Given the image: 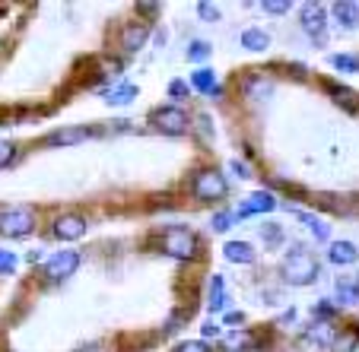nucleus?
I'll use <instances>...</instances> for the list:
<instances>
[{
    "instance_id": "17",
    "label": "nucleus",
    "mask_w": 359,
    "mask_h": 352,
    "mask_svg": "<svg viewBox=\"0 0 359 352\" xmlns=\"http://www.w3.org/2000/svg\"><path fill=\"white\" fill-rule=\"evenodd\" d=\"M86 136H89V130H83V127H64V130L48 134V143L51 146H74V143H83Z\"/></svg>"
},
{
    "instance_id": "1",
    "label": "nucleus",
    "mask_w": 359,
    "mask_h": 352,
    "mask_svg": "<svg viewBox=\"0 0 359 352\" xmlns=\"http://www.w3.org/2000/svg\"><path fill=\"white\" fill-rule=\"evenodd\" d=\"M280 273L290 286H312L318 279V260H315L312 251H305L302 244H296L292 251H286Z\"/></svg>"
},
{
    "instance_id": "10",
    "label": "nucleus",
    "mask_w": 359,
    "mask_h": 352,
    "mask_svg": "<svg viewBox=\"0 0 359 352\" xmlns=\"http://www.w3.org/2000/svg\"><path fill=\"white\" fill-rule=\"evenodd\" d=\"M334 292H337V302L356 305L359 302V273H344V276H337L334 279Z\"/></svg>"
},
{
    "instance_id": "6",
    "label": "nucleus",
    "mask_w": 359,
    "mask_h": 352,
    "mask_svg": "<svg viewBox=\"0 0 359 352\" xmlns=\"http://www.w3.org/2000/svg\"><path fill=\"white\" fill-rule=\"evenodd\" d=\"M32 229H35V216L29 210H7V213H0V235L26 238Z\"/></svg>"
},
{
    "instance_id": "42",
    "label": "nucleus",
    "mask_w": 359,
    "mask_h": 352,
    "mask_svg": "<svg viewBox=\"0 0 359 352\" xmlns=\"http://www.w3.org/2000/svg\"><path fill=\"white\" fill-rule=\"evenodd\" d=\"M353 352H359V346H356V349H353Z\"/></svg>"
},
{
    "instance_id": "4",
    "label": "nucleus",
    "mask_w": 359,
    "mask_h": 352,
    "mask_svg": "<svg viewBox=\"0 0 359 352\" xmlns=\"http://www.w3.org/2000/svg\"><path fill=\"white\" fill-rule=\"evenodd\" d=\"M226 190H229V184H226V178L219 175V171H201V175H194V184H191V194L197 197V200H223Z\"/></svg>"
},
{
    "instance_id": "41",
    "label": "nucleus",
    "mask_w": 359,
    "mask_h": 352,
    "mask_svg": "<svg viewBox=\"0 0 359 352\" xmlns=\"http://www.w3.org/2000/svg\"><path fill=\"white\" fill-rule=\"evenodd\" d=\"M80 352H105L102 346H86V349H80Z\"/></svg>"
},
{
    "instance_id": "19",
    "label": "nucleus",
    "mask_w": 359,
    "mask_h": 352,
    "mask_svg": "<svg viewBox=\"0 0 359 352\" xmlns=\"http://www.w3.org/2000/svg\"><path fill=\"white\" fill-rule=\"evenodd\" d=\"M242 48H248V51H267V48H271V35H267L264 29L251 26L242 32Z\"/></svg>"
},
{
    "instance_id": "23",
    "label": "nucleus",
    "mask_w": 359,
    "mask_h": 352,
    "mask_svg": "<svg viewBox=\"0 0 359 352\" xmlns=\"http://www.w3.org/2000/svg\"><path fill=\"white\" fill-rule=\"evenodd\" d=\"M210 314H219L226 308V289H223V276H210V302H207Z\"/></svg>"
},
{
    "instance_id": "5",
    "label": "nucleus",
    "mask_w": 359,
    "mask_h": 352,
    "mask_svg": "<svg viewBox=\"0 0 359 352\" xmlns=\"http://www.w3.org/2000/svg\"><path fill=\"white\" fill-rule=\"evenodd\" d=\"M299 22H302L305 35H312L315 41H325V32H327L325 3H302V10H299Z\"/></svg>"
},
{
    "instance_id": "24",
    "label": "nucleus",
    "mask_w": 359,
    "mask_h": 352,
    "mask_svg": "<svg viewBox=\"0 0 359 352\" xmlns=\"http://www.w3.org/2000/svg\"><path fill=\"white\" fill-rule=\"evenodd\" d=\"M327 89H331V95L337 99L344 108H350V111H356L359 108V102H356V92H350V89H344V86H334V83H327Z\"/></svg>"
},
{
    "instance_id": "22",
    "label": "nucleus",
    "mask_w": 359,
    "mask_h": 352,
    "mask_svg": "<svg viewBox=\"0 0 359 352\" xmlns=\"http://www.w3.org/2000/svg\"><path fill=\"white\" fill-rule=\"evenodd\" d=\"M255 346V337L248 330H236V333H226L223 337V352H245Z\"/></svg>"
},
{
    "instance_id": "40",
    "label": "nucleus",
    "mask_w": 359,
    "mask_h": 352,
    "mask_svg": "<svg viewBox=\"0 0 359 352\" xmlns=\"http://www.w3.org/2000/svg\"><path fill=\"white\" fill-rule=\"evenodd\" d=\"M26 260H29V264H39V260H41V254H39V251H29V254H26Z\"/></svg>"
},
{
    "instance_id": "37",
    "label": "nucleus",
    "mask_w": 359,
    "mask_h": 352,
    "mask_svg": "<svg viewBox=\"0 0 359 352\" xmlns=\"http://www.w3.org/2000/svg\"><path fill=\"white\" fill-rule=\"evenodd\" d=\"M229 169H232V171H236V175H238V178H251L248 165H245V162H238V159H232V162H229Z\"/></svg>"
},
{
    "instance_id": "26",
    "label": "nucleus",
    "mask_w": 359,
    "mask_h": 352,
    "mask_svg": "<svg viewBox=\"0 0 359 352\" xmlns=\"http://www.w3.org/2000/svg\"><path fill=\"white\" fill-rule=\"evenodd\" d=\"M331 67H337L340 73H356V70H359V57H353V55H331Z\"/></svg>"
},
{
    "instance_id": "39",
    "label": "nucleus",
    "mask_w": 359,
    "mask_h": 352,
    "mask_svg": "<svg viewBox=\"0 0 359 352\" xmlns=\"http://www.w3.org/2000/svg\"><path fill=\"white\" fill-rule=\"evenodd\" d=\"M242 321H245V318H242L238 311H236V314H226V324H242Z\"/></svg>"
},
{
    "instance_id": "16",
    "label": "nucleus",
    "mask_w": 359,
    "mask_h": 352,
    "mask_svg": "<svg viewBox=\"0 0 359 352\" xmlns=\"http://www.w3.org/2000/svg\"><path fill=\"white\" fill-rule=\"evenodd\" d=\"M334 343V330L327 324H315L312 330H305L302 346H312V349H325V346Z\"/></svg>"
},
{
    "instance_id": "30",
    "label": "nucleus",
    "mask_w": 359,
    "mask_h": 352,
    "mask_svg": "<svg viewBox=\"0 0 359 352\" xmlns=\"http://www.w3.org/2000/svg\"><path fill=\"white\" fill-rule=\"evenodd\" d=\"M232 223H236V213H229V210L217 213V216H213V232H226Z\"/></svg>"
},
{
    "instance_id": "8",
    "label": "nucleus",
    "mask_w": 359,
    "mask_h": 352,
    "mask_svg": "<svg viewBox=\"0 0 359 352\" xmlns=\"http://www.w3.org/2000/svg\"><path fill=\"white\" fill-rule=\"evenodd\" d=\"M51 232H55V238H61V241H76V238L86 235V219L76 216V213H64V216L55 219Z\"/></svg>"
},
{
    "instance_id": "38",
    "label": "nucleus",
    "mask_w": 359,
    "mask_h": 352,
    "mask_svg": "<svg viewBox=\"0 0 359 352\" xmlns=\"http://www.w3.org/2000/svg\"><path fill=\"white\" fill-rule=\"evenodd\" d=\"M201 333H203L207 339H213V337H219V327H217V324H203V327H201Z\"/></svg>"
},
{
    "instance_id": "2",
    "label": "nucleus",
    "mask_w": 359,
    "mask_h": 352,
    "mask_svg": "<svg viewBox=\"0 0 359 352\" xmlns=\"http://www.w3.org/2000/svg\"><path fill=\"white\" fill-rule=\"evenodd\" d=\"M159 248L163 254L175 260H194L197 258V235L188 229V225H165L159 232Z\"/></svg>"
},
{
    "instance_id": "29",
    "label": "nucleus",
    "mask_w": 359,
    "mask_h": 352,
    "mask_svg": "<svg viewBox=\"0 0 359 352\" xmlns=\"http://www.w3.org/2000/svg\"><path fill=\"white\" fill-rule=\"evenodd\" d=\"M169 95H172V99H188V95H191V83L172 80V83H169Z\"/></svg>"
},
{
    "instance_id": "33",
    "label": "nucleus",
    "mask_w": 359,
    "mask_h": 352,
    "mask_svg": "<svg viewBox=\"0 0 359 352\" xmlns=\"http://www.w3.org/2000/svg\"><path fill=\"white\" fill-rule=\"evenodd\" d=\"M13 156H16V146H13V143H4V140H0V169L13 162Z\"/></svg>"
},
{
    "instance_id": "18",
    "label": "nucleus",
    "mask_w": 359,
    "mask_h": 352,
    "mask_svg": "<svg viewBox=\"0 0 359 352\" xmlns=\"http://www.w3.org/2000/svg\"><path fill=\"white\" fill-rule=\"evenodd\" d=\"M292 213H296V219H299V223H302L309 232H312V235L318 238V241H327V238H331V229H327L325 219L312 216V213H302V210H292Z\"/></svg>"
},
{
    "instance_id": "11",
    "label": "nucleus",
    "mask_w": 359,
    "mask_h": 352,
    "mask_svg": "<svg viewBox=\"0 0 359 352\" xmlns=\"http://www.w3.org/2000/svg\"><path fill=\"white\" fill-rule=\"evenodd\" d=\"M327 260L337 267H346V264H356L359 260V251L353 241H334L331 251H327Z\"/></svg>"
},
{
    "instance_id": "27",
    "label": "nucleus",
    "mask_w": 359,
    "mask_h": 352,
    "mask_svg": "<svg viewBox=\"0 0 359 352\" xmlns=\"http://www.w3.org/2000/svg\"><path fill=\"white\" fill-rule=\"evenodd\" d=\"M261 10H267V13H273V16H283V13H290V10H292V3H290V0H280V3L264 0V3H261Z\"/></svg>"
},
{
    "instance_id": "7",
    "label": "nucleus",
    "mask_w": 359,
    "mask_h": 352,
    "mask_svg": "<svg viewBox=\"0 0 359 352\" xmlns=\"http://www.w3.org/2000/svg\"><path fill=\"white\" fill-rule=\"evenodd\" d=\"M76 267H80V254H76V251H57V254H51V258L45 260V276L51 279V283H57V279L74 276Z\"/></svg>"
},
{
    "instance_id": "9",
    "label": "nucleus",
    "mask_w": 359,
    "mask_h": 352,
    "mask_svg": "<svg viewBox=\"0 0 359 352\" xmlns=\"http://www.w3.org/2000/svg\"><path fill=\"white\" fill-rule=\"evenodd\" d=\"M273 210H277V197H273L271 190H255V194L248 197V204L236 213V219L251 216V213H273Z\"/></svg>"
},
{
    "instance_id": "35",
    "label": "nucleus",
    "mask_w": 359,
    "mask_h": 352,
    "mask_svg": "<svg viewBox=\"0 0 359 352\" xmlns=\"http://www.w3.org/2000/svg\"><path fill=\"white\" fill-rule=\"evenodd\" d=\"M197 124H201V134L203 136H213V121L207 115H197Z\"/></svg>"
},
{
    "instance_id": "12",
    "label": "nucleus",
    "mask_w": 359,
    "mask_h": 352,
    "mask_svg": "<svg viewBox=\"0 0 359 352\" xmlns=\"http://www.w3.org/2000/svg\"><path fill=\"white\" fill-rule=\"evenodd\" d=\"M331 13L344 29H356L359 26V3H353V0H340V3H334Z\"/></svg>"
},
{
    "instance_id": "25",
    "label": "nucleus",
    "mask_w": 359,
    "mask_h": 352,
    "mask_svg": "<svg viewBox=\"0 0 359 352\" xmlns=\"http://www.w3.org/2000/svg\"><path fill=\"white\" fill-rule=\"evenodd\" d=\"M184 55H188V61H207V57L213 55V48H210V41H191L188 45V51H184Z\"/></svg>"
},
{
    "instance_id": "20",
    "label": "nucleus",
    "mask_w": 359,
    "mask_h": 352,
    "mask_svg": "<svg viewBox=\"0 0 359 352\" xmlns=\"http://www.w3.org/2000/svg\"><path fill=\"white\" fill-rule=\"evenodd\" d=\"M226 260H232V264H255V248L248 241H229L226 244Z\"/></svg>"
},
{
    "instance_id": "34",
    "label": "nucleus",
    "mask_w": 359,
    "mask_h": 352,
    "mask_svg": "<svg viewBox=\"0 0 359 352\" xmlns=\"http://www.w3.org/2000/svg\"><path fill=\"white\" fill-rule=\"evenodd\" d=\"M197 13H201V20H219V7L217 3H197Z\"/></svg>"
},
{
    "instance_id": "28",
    "label": "nucleus",
    "mask_w": 359,
    "mask_h": 352,
    "mask_svg": "<svg viewBox=\"0 0 359 352\" xmlns=\"http://www.w3.org/2000/svg\"><path fill=\"white\" fill-rule=\"evenodd\" d=\"M175 352H210V346L203 343V339H184V343L175 346Z\"/></svg>"
},
{
    "instance_id": "31",
    "label": "nucleus",
    "mask_w": 359,
    "mask_h": 352,
    "mask_svg": "<svg viewBox=\"0 0 359 352\" xmlns=\"http://www.w3.org/2000/svg\"><path fill=\"white\" fill-rule=\"evenodd\" d=\"M261 232H264V241L267 244H277L280 238H283V229H280V225H273V223H264V225H261Z\"/></svg>"
},
{
    "instance_id": "3",
    "label": "nucleus",
    "mask_w": 359,
    "mask_h": 352,
    "mask_svg": "<svg viewBox=\"0 0 359 352\" xmlns=\"http://www.w3.org/2000/svg\"><path fill=\"white\" fill-rule=\"evenodd\" d=\"M149 124H153L159 134H169V136H178L191 127L188 115H184L178 105H163V108H156L153 115H149Z\"/></svg>"
},
{
    "instance_id": "21",
    "label": "nucleus",
    "mask_w": 359,
    "mask_h": 352,
    "mask_svg": "<svg viewBox=\"0 0 359 352\" xmlns=\"http://www.w3.org/2000/svg\"><path fill=\"white\" fill-rule=\"evenodd\" d=\"M191 86L194 89H201V92H207V95H219V86H217V73L213 70H207V67H201V70H194L191 73Z\"/></svg>"
},
{
    "instance_id": "36",
    "label": "nucleus",
    "mask_w": 359,
    "mask_h": 352,
    "mask_svg": "<svg viewBox=\"0 0 359 352\" xmlns=\"http://www.w3.org/2000/svg\"><path fill=\"white\" fill-rule=\"evenodd\" d=\"M315 314H318V318H331V314H334V305H327V298H321L318 305H315Z\"/></svg>"
},
{
    "instance_id": "15",
    "label": "nucleus",
    "mask_w": 359,
    "mask_h": 352,
    "mask_svg": "<svg viewBox=\"0 0 359 352\" xmlns=\"http://www.w3.org/2000/svg\"><path fill=\"white\" fill-rule=\"evenodd\" d=\"M149 38V29L147 26H128L121 35V48L128 51V55H134V51H140L143 45H147Z\"/></svg>"
},
{
    "instance_id": "13",
    "label": "nucleus",
    "mask_w": 359,
    "mask_h": 352,
    "mask_svg": "<svg viewBox=\"0 0 359 352\" xmlns=\"http://www.w3.org/2000/svg\"><path fill=\"white\" fill-rule=\"evenodd\" d=\"M273 95V83L267 80V76H248L245 80V99H255V102H261V99H271Z\"/></svg>"
},
{
    "instance_id": "32",
    "label": "nucleus",
    "mask_w": 359,
    "mask_h": 352,
    "mask_svg": "<svg viewBox=\"0 0 359 352\" xmlns=\"http://www.w3.org/2000/svg\"><path fill=\"white\" fill-rule=\"evenodd\" d=\"M0 273H16L13 251H4V248H0Z\"/></svg>"
},
{
    "instance_id": "14",
    "label": "nucleus",
    "mask_w": 359,
    "mask_h": 352,
    "mask_svg": "<svg viewBox=\"0 0 359 352\" xmlns=\"http://www.w3.org/2000/svg\"><path fill=\"white\" fill-rule=\"evenodd\" d=\"M137 92H140V89H137L134 83H118V86L105 89V102L109 105H130L137 99Z\"/></svg>"
}]
</instances>
